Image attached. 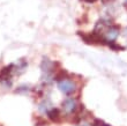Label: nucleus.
<instances>
[{"instance_id": "obj_12", "label": "nucleus", "mask_w": 127, "mask_h": 126, "mask_svg": "<svg viewBox=\"0 0 127 126\" xmlns=\"http://www.w3.org/2000/svg\"><path fill=\"white\" fill-rule=\"evenodd\" d=\"M124 35H125V36H126V37H127V28H126V29H125V30H124Z\"/></svg>"}, {"instance_id": "obj_3", "label": "nucleus", "mask_w": 127, "mask_h": 126, "mask_svg": "<svg viewBox=\"0 0 127 126\" xmlns=\"http://www.w3.org/2000/svg\"><path fill=\"white\" fill-rule=\"evenodd\" d=\"M14 74V64H9L0 70V82L3 83L6 81H10Z\"/></svg>"}, {"instance_id": "obj_9", "label": "nucleus", "mask_w": 127, "mask_h": 126, "mask_svg": "<svg viewBox=\"0 0 127 126\" xmlns=\"http://www.w3.org/2000/svg\"><path fill=\"white\" fill-rule=\"evenodd\" d=\"M106 45L110 49H112L113 51H119V50H124L125 47L121 46V45H119V44H117L114 41H111V42H106Z\"/></svg>"}, {"instance_id": "obj_1", "label": "nucleus", "mask_w": 127, "mask_h": 126, "mask_svg": "<svg viewBox=\"0 0 127 126\" xmlns=\"http://www.w3.org/2000/svg\"><path fill=\"white\" fill-rule=\"evenodd\" d=\"M58 89L60 90L63 94L67 95V96H70L77 90V84L74 80L66 78V79L58 81Z\"/></svg>"}, {"instance_id": "obj_2", "label": "nucleus", "mask_w": 127, "mask_h": 126, "mask_svg": "<svg viewBox=\"0 0 127 126\" xmlns=\"http://www.w3.org/2000/svg\"><path fill=\"white\" fill-rule=\"evenodd\" d=\"M63 110L66 115H74L79 110V104L75 97H67L66 100L63 101Z\"/></svg>"}, {"instance_id": "obj_11", "label": "nucleus", "mask_w": 127, "mask_h": 126, "mask_svg": "<svg viewBox=\"0 0 127 126\" xmlns=\"http://www.w3.org/2000/svg\"><path fill=\"white\" fill-rule=\"evenodd\" d=\"M81 1H83V2H87V3H94V2H96L97 0H81Z\"/></svg>"}, {"instance_id": "obj_4", "label": "nucleus", "mask_w": 127, "mask_h": 126, "mask_svg": "<svg viewBox=\"0 0 127 126\" xmlns=\"http://www.w3.org/2000/svg\"><path fill=\"white\" fill-rule=\"evenodd\" d=\"M119 31H120L119 27L112 24V26H110L105 30V33L103 34V36H104V38L106 40V42H111V41H114L119 36Z\"/></svg>"}, {"instance_id": "obj_5", "label": "nucleus", "mask_w": 127, "mask_h": 126, "mask_svg": "<svg viewBox=\"0 0 127 126\" xmlns=\"http://www.w3.org/2000/svg\"><path fill=\"white\" fill-rule=\"evenodd\" d=\"M28 67V61L24 58L22 59H19L16 64H14V74H17V75H21L22 73L26 72Z\"/></svg>"}, {"instance_id": "obj_10", "label": "nucleus", "mask_w": 127, "mask_h": 126, "mask_svg": "<svg viewBox=\"0 0 127 126\" xmlns=\"http://www.w3.org/2000/svg\"><path fill=\"white\" fill-rule=\"evenodd\" d=\"M91 126H110V125L105 124L103 120H100V119H94V122H93Z\"/></svg>"}, {"instance_id": "obj_6", "label": "nucleus", "mask_w": 127, "mask_h": 126, "mask_svg": "<svg viewBox=\"0 0 127 126\" xmlns=\"http://www.w3.org/2000/svg\"><path fill=\"white\" fill-rule=\"evenodd\" d=\"M46 116L51 122H54V123H58V122H60V119H61L60 110L58 109V108H54V106L53 108H51V109L47 111Z\"/></svg>"}, {"instance_id": "obj_8", "label": "nucleus", "mask_w": 127, "mask_h": 126, "mask_svg": "<svg viewBox=\"0 0 127 126\" xmlns=\"http://www.w3.org/2000/svg\"><path fill=\"white\" fill-rule=\"evenodd\" d=\"M31 90V88H30V86H28V84H21V86H19L15 89V93L16 94H27V93H29Z\"/></svg>"}, {"instance_id": "obj_7", "label": "nucleus", "mask_w": 127, "mask_h": 126, "mask_svg": "<svg viewBox=\"0 0 127 126\" xmlns=\"http://www.w3.org/2000/svg\"><path fill=\"white\" fill-rule=\"evenodd\" d=\"M51 108H53V106H52V103H51L50 100H47V98L43 100L39 103V105H38V110H39L42 113H46Z\"/></svg>"}]
</instances>
